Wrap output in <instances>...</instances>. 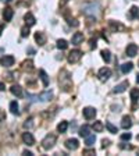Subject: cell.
I'll use <instances>...</instances> for the list:
<instances>
[{"label":"cell","instance_id":"cell-1","mask_svg":"<svg viewBox=\"0 0 139 156\" xmlns=\"http://www.w3.org/2000/svg\"><path fill=\"white\" fill-rule=\"evenodd\" d=\"M59 84H60V88H61L64 92L71 91V88H73V78H71V74H70L67 70H63L61 73H60Z\"/></svg>","mask_w":139,"mask_h":156},{"label":"cell","instance_id":"cell-2","mask_svg":"<svg viewBox=\"0 0 139 156\" xmlns=\"http://www.w3.org/2000/svg\"><path fill=\"white\" fill-rule=\"evenodd\" d=\"M56 141H57V137L54 134H48L42 139V146H43V149H51L54 146Z\"/></svg>","mask_w":139,"mask_h":156},{"label":"cell","instance_id":"cell-3","mask_svg":"<svg viewBox=\"0 0 139 156\" xmlns=\"http://www.w3.org/2000/svg\"><path fill=\"white\" fill-rule=\"evenodd\" d=\"M99 11V4L97 3H86L84 6V13L86 15H96Z\"/></svg>","mask_w":139,"mask_h":156},{"label":"cell","instance_id":"cell-4","mask_svg":"<svg viewBox=\"0 0 139 156\" xmlns=\"http://www.w3.org/2000/svg\"><path fill=\"white\" fill-rule=\"evenodd\" d=\"M81 57H82V52L78 50V49H75V50L70 52L68 55V63H71V64H74V63H78L81 60Z\"/></svg>","mask_w":139,"mask_h":156},{"label":"cell","instance_id":"cell-5","mask_svg":"<svg viewBox=\"0 0 139 156\" xmlns=\"http://www.w3.org/2000/svg\"><path fill=\"white\" fill-rule=\"evenodd\" d=\"M97 77H99L100 81H107L111 77V70L109 67H103V68L99 70V73H97Z\"/></svg>","mask_w":139,"mask_h":156},{"label":"cell","instance_id":"cell-6","mask_svg":"<svg viewBox=\"0 0 139 156\" xmlns=\"http://www.w3.org/2000/svg\"><path fill=\"white\" fill-rule=\"evenodd\" d=\"M82 113H84V117L86 120H93L96 117V109L95 107H91V106H88V107H85L84 110H82Z\"/></svg>","mask_w":139,"mask_h":156},{"label":"cell","instance_id":"cell-7","mask_svg":"<svg viewBox=\"0 0 139 156\" xmlns=\"http://www.w3.org/2000/svg\"><path fill=\"white\" fill-rule=\"evenodd\" d=\"M14 57L13 56H4V57L0 59V65H3V67H7V68H10L11 65H14Z\"/></svg>","mask_w":139,"mask_h":156},{"label":"cell","instance_id":"cell-8","mask_svg":"<svg viewBox=\"0 0 139 156\" xmlns=\"http://www.w3.org/2000/svg\"><path fill=\"white\" fill-rule=\"evenodd\" d=\"M78 146H79V142H78L77 138H70V139L66 141V148L67 149L75 151V149H78Z\"/></svg>","mask_w":139,"mask_h":156},{"label":"cell","instance_id":"cell-9","mask_svg":"<svg viewBox=\"0 0 139 156\" xmlns=\"http://www.w3.org/2000/svg\"><path fill=\"white\" fill-rule=\"evenodd\" d=\"M22 141L28 146L35 145V138H33V135L31 134V132H24V134H22Z\"/></svg>","mask_w":139,"mask_h":156},{"label":"cell","instance_id":"cell-10","mask_svg":"<svg viewBox=\"0 0 139 156\" xmlns=\"http://www.w3.org/2000/svg\"><path fill=\"white\" fill-rule=\"evenodd\" d=\"M125 52H127V55H128L129 57H135V56L138 55V46H136L135 43H129L128 46H127V49H125Z\"/></svg>","mask_w":139,"mask_h":156},{"label":"cell","instance_id":"cell-11","mask_svg":"<svg viewBox=\"0 0 139 156\" xmlns=\"http://www.w3.org/2000/svg\"><path fill=\"white\" fill-rule=\"evenodd\" d=\"M128 87H129L128 81H122V82L118 84L117 87L114 88V92H116V94H122V92L127 91V88H128Z\"/></svg>","mask_w":139,"mask_h":156},{"label":"cell","instance_id":"cell-12","mask_svg":"<svg viewBox=\"0 0 139 156\" xmlns=\"http://www.w3.org/2000/svg\"><path fill=\"white\" fill-rule=\"evenodd\" d=\"M128 18L129 20H138L139 18V8L136 6H132L128 11Z\"/></svg>","mask_w":139,"mask_h":156},{"label":"cell","instance_id":"cell-13","mask_svg":"<svg viewBox=\"0 0 139 156\" xmlns=\"http://www.w3.org/2000/svg\"><path fill=\"white\" fill-rule=\"evenodd\" d=\"M24 21H25V24L28 27H32L36 24V20H35V17L32 15V13H26V14L24 15Z\"/></svg>","mask_w":139,"mask_h":156},{"label":"cell","instance_id":"cell-14","mask_svg":"<svg viewBox=\"0 0 139 156\" xmlns=\"http://www.w3.org/2000/svg\"><path fill=\"white\" fill-rule=\"evenodd\" d=\"M35 40H36V43L39 46H43L46 43V35L43 32H36L35 33Z\"/></svg>","mask_w":139,"mask_h":156},{"label":"cell","instance_id":"cell-15","mask_svg":"<svg viewBox=\"0 0 139 156\" xmlns=\"http://www.w3.org/2000/svg\"><path fill=\"white\" fill-rule=\"evenodd\" d=\"M13 15H14V10L11 7H6L3 11V18L4 21H11V18H13Z\"/></svg>","mask_w":139,"mask_h":156},{"label":"cell","instance_id":"cell-16","mask_svg":"<svg viewBox=\"0 0 139 156\" xmlns=\"http://www.w3.org/2000/svg\"><path fill=\"white\" fill-rule=\"evenodd\" d=\"M82 40H84V33L82 32H75L73 35L71 42H73V45H79V43H82Z\"/></svg>","mask_w":139,"mask_h":156},{"label":"cell","instance_id":"cell-17","mask_svg":"<svg viewBox=\"0 0 139 156\" xmlns=\"http://www.w3.org/2000/svg\"><path fill=\"white\" fill-rule=\"evenodd\" d=\"M121 127L124 128V130H128V128L132 127V121H131V117L128 116H124L122 120H121Z\"/></svg>","mask_w":139,"mask_h":156},{"label":"cell","instance_id":"cell-18","mask_svg":"<svg viewBox=\"0 0 139 156\" xmlns=\"http://www.w3.org/2000/svg\"><path fill=\"white\" fill-rule=\"evenodd\" d=\"M38 98H39L42 102H48V100H50V99L53 98V92H51V91L42 92V94H40L39 96H38Z\"/></svg>","mask_w":139,"mask_h":156},{"label":"cell","instance_id":"cell-19","mask_svg":"<svg viewBox=\"0 0 139 156\" xmlns=\"http://www.w3.org/2000/svg\"><path fill=\"white\" fill-rule=\"evenodd\" d=\"M11 94L14 95V96H18V98H21L22 96V88L20 87V85H13V87L10 88Z\"/></svg>","mask_w":139,"mask_h":156},{"label":"cell","instance_id":"cell-20","mask_svg":"<svg viewBox=\"0 0 139 156\" xmlns=\"http://www.w3.org/2000/svg\"><path fill=\"white\" fill-rule=\"evenodd\" d=\"M39 78L42 80V82H43V87H48L49 85V77H48V74H46V71L45 70H40L39 71Z\"/></svg>","mask_w":139,"mask_h":156},{"label":"cell","instance_id":"cell-21","mask_svg":"<svg viewBox=\"0 0 139 156\" xmlns=\"http://www.w3.org/2000/svg\"><path fill=\"white\" fill-rule=\"evenodd\" d=\"M22 70H25V71H32L33 70V62L32 60H25V62H22Z\"/></svg>","mask_w":139,"mask_h":156},{"label":"cell","instance_id":"cell-22","mask_svg":"<svg viewBox=\"0 0 139 156\" xmlns=\"http://www.w3.org/2000/svg\"><path fill=\"white\" fill-rule=\"evenodd\" d=\"M89 134H91V127H89V126H82V127L79 128V135L81 137L86 138Z\"/></svg>","mask_w":139,"mask_h":156},{"label":"cell","instance_id":"cell-23","mask_svg":"<svg viewBox=\"0 0 139 156\" xmlns=\"http://www.w3.org/2000/svg\"><path fill=\"white\" fill-rule=\"evenodd\" d=\"M132 68H134V64H132V63H124V64L121 65V71H122L124 74L131 73Z\"/></svg>","mask_w":139,"mask_h":156},{"label":"cell","instance_id":"cell-24","mask_svg":"<svg viewBox=\"0 0 139 156\" xmlns=\"http://www.w3.org/2000/svg\"><path fill=\"white\" fill-rule=\"evenodd\" d=\"M110 28L113 32H117L118 29H124V27L121 25L120 22H116V21H110Z\"/></svg>","mask_w":139,"mask_h":156},{"label":"cell","instance_id":"cell-25","mask_svg":"<svg viewBox=\"0 0 139 156\" xmlns=\"http://www.w3.org/2000/svg\"><path fill=\"white\" fill-rule=\"evenodd\" d=\"M10 112L13 113V114H20L18 103H17V100H13V102L10 103Z\"/></svg>","mask_w":139,"mask_h":156},{"label":"cell","instance_id":"cell-26","mask_svg":"<svg viewBox=\"0 0 139 156\" xmlns=\"http://www.w3.org/2000/svg\"><path fill=\"white\" fill-rule=\"evenodd\" d=\"M67 47H68V42H67L66 39L57 40V49H60V50H66Z\"/></svg>","mask_w":139,"mask_h":156},{"label":"cell","instance_id":"cell-27","mask_svg":"<svg viewBox=\"0 0 139 156\" xmlns=\"http://www.w3.org/2000/svg\"><path fill=\"white\" fill-rule=\"evenodd\" d=\"M92 128H93L96 132H102L103 128H104V124H103L102 121H95V123H93V126H92Z\"/></svg>","mask_w":139,"mask_h":156},{"label":"cell","instance_id":"cell-28","mask_svg":"<svg viewBox=\"0 0 139 156\" xmlns=\"http://www.w3.org/2000/svg\"><path fill=\"white\" fill-rule=\"evenodd\" d=\"M131 99H132L134 103L139 99V88H134V89H131Z\"/></svg>","mask_w":139,"mask_h":156},{"label":"cell","instance_id":"cell-29","mask_svg":"<svg viewBox=\"0 0 139 156\" xmlns=\"http://www.w3.org/2000/svg\"><path fill=\"white\" fill-rule=\"evenodd\" d=\"M67 128H68V123H67V121H61V123L57 126V131L61 132V134H63V132H66Z\"/></svg>","mask_w":139,"mask_h":156},{"label":"cell","instance_id":"cell-30","mask_svg":"<svg viewBox=\"0 0 139 156\" xmlns=\"http://www.w3.org/2000/svg\"><path fill=\"white\" fill-rule=\"evenodd\" d=\"M102 57H103V60L106 63H109L110 60H111V53H110V50H102Z\"/></svg>","mask_w":139,"mask_h":156},{"label":"cell","instance_id":"cell-31","mask_svg":"<svg viewBox=\"0 0 139 156\" xmlns=\"http://www.w3.org/2000/svg\"><path fill=\"white\" fill-rule=\"evenodd\" d=\"M106 128L110 131V132H111V134H117V132H118L117 127H116V126H113V124L110 123V121H106Z\"/></svg>","mask_w":139,"mask_h":156},{"label":"cell","instance_id":"cell-32","mask_svg":"<svg viewBox=\"0 0 139 156\" xmlns=\"http://www.w3.org/2000/svg\"><path fill=\"white\" fill-rule=\"evenodd\" d=\"M85 139H86V145H88V146H92L93 144H95V141H96V137H95V135H92V134H89L88 137L85 138Z\"/></svg>","mask_w":139,"mask_h":156},{"label":"cell","instance_id":"cell-33","mask_svg":"<svg viewBox=\"0 0 139 156\" xmlns=\"http://www.w3.org/2000/svg\"><path fill=\"white\" fill-rule=\"evenodd\" d=\"M21 37L22 38L29 37V27H28V25H25V27H22V28H21Z\"/></svg>","mask_w":139,"mask_h":156},{"label":"cell","instance_id":"cell-34","mask_svg":"<svg viewBox=\"0 0 139 156\" xmlns=\"http://www.w3.org/2000/svg\"><path fill=\"white\" fill-rule=\"evenodd\" d=\"M24 127H25V128H28V130L33 127V117H29V119L26 120L25 123H24Z\"/></svg>","mask_w":139,"mask_h":156},{"label":"cell","instance_id":"cell-35","mask_svg":"<svg viewBox=\"0 0 139 156\" xmlns=\"http://www.w3.org/2000/svg\"><path fill=\"white\" fill-rule=\"evenodd\" d=\"M131 138H132V135L129 134V132H124V134H121V139H122V141H129Z\"/></svg>","mask_w":139,"mask_h":156},{"label":"cell","instance_id":"cell-36","mask_svg":"<svg viewBox=\"0 0 139 156\" xmlns=\"http://www.w3.org/2000/svg\"><path fill=\"white\" fill-rule=\"evenodd\" d=\"M95 153H96V151H95V149H84V155H86V156L95 155Z\"/></svg>","mask_w":139,"mask_h":156},{"label":"cell","instance_id":"cell-37","mask_svg":"<svg viewBox=\"0 0 139 156\" xmlns=\"http://www.w3.org/2000/svg\"><path fill=\"white\" fill-rule=\"evenodd\" d=\"M68 24H70V25H74V27L79 25V22H78L77 20H68Z\"/></svg>","mask_w":139,"mask_h":156},{"label":"cell","instance_id":"cell-38","mask_svg":"<svg viewBox=\"0 0 139 156\" xmlns=\"http://www.w3.org/2000/svg\"><path fill=\"white\" fill-rule=\"evenodd\" d=\"M4 120H6V113L0 110V123H2V121H4Z\"/></svg>","mask_w":139,"mask_h":156},{"label":"cell","instance_id":"cell-39","mask_svg":"<svg viewBox=\"0 0 139 156\" xmlns=\"http://www.w3.org/2000/svg\"><path fill=\"white\" fill-rule=\"evenodd\" d=\"M121 148H122V149H132V146L131 145H127V144H121Z\"/></svg>","mask_w":139,"mask_h":156},{"label":"cell","instance_id":"cell-40","mask_svg":"<svg viewBox=\"0 0 139 156\" xmlns=\"http://www.w3.org/2000/svg\"><path fill=\"white\" fill-rule=\"evenodd\" d=\"M103 148H106V146H109V144H110V141L109 139H103Z\"/></svg>","mask_w":139,"mask_h":156},{"label":"cell","instance_id":"cell-41","mask_svg":"<svg viewBox=\"0 0 139 156\" xmlns=\"http://www.w3.org/2000/svg\"><path fill=\"white\" fill-rule=\"evenodd\" d=\"M26 53H29V55H35V49H32V47H28Z\"/></svg>","mask_w":139,"mask_h":156},{"label":"cell","instance_id":"cell-42","mask_svg":"<svg viewBox=\"0 0 139 156\" xmlns=\"http://www.w3.org/2000/svg\"><path fill=\"white\" fill-rule=\"evenodd\" d=\"M22 153H24V155H26V156H32V155H33V153H32V152H29V151H24Z\"/></svg>","mask_w":139,"mask_h":156},{"label":"cell","instance_id":"cell-43","mask_svg":"<svg viewBox=\"0 0 139 156\" xmlns=\"http://www.w3.org/2000/svg\"><path fill=\"white\" fill-rule=\"evenodd\" d=\"M91 47H92V49H93V47H96V40H93V39L91 40Z\"/></svg>","mask_w":139,"mask_h":156},{"label":"cell","instance_id":"cell-44","mask_svg":"<svg viewBox=\"0 0 139 156\" xmlns=\"http://www.w3.org/2000/svg\"><path fill=\"white\" fill-rule=\"evenodd\" d=\"M4 89H6V87H4V84L0 81V91H4Z\"/></svg>","mask_w":139,"mask_h":156},{"label":"cell","instance_id":"cell-45","mask_svg":"<svg viewBox=\"0 0 139 156\" xmlns=\"http://www.w3.org/2000/svg\"><path fill=\"white\" fill-rule=\"evenodd\" d=\"M3 29H4V25H0V35H2V32H3Z\"/></svg>","mask_w":139,"mask_h":156},{"label":"cell","instance_id":"cell-46","mask_svg":"<svg viewBox=\"0 0 139 156\" xmlns=\"http://www.w3.org/2000/svg\"><path fill=\"white\" fill-rule=\"evenodd\" d=\"M136 82L139 84V74H138V75H136Z\"/></svg>","mask_w":139,"mask_h":156},{"label":"cell","instance_id":"cell-47","mask_svg":"<svg viewBox=\"0 0 139 156\" xmlns=\"http://www.w3.org/2000/svg\"><path fill=\"white\" fill-rule=\"evenodd\" d=\"M2 2H4V3H8V2H11V0H2Z\"/></svg>","mask_w":139,"mask_h":156}]
</instances>
